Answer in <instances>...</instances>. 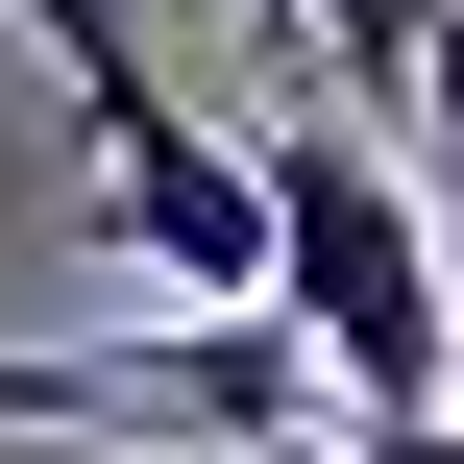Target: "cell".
Wrapping results in <instances>:
<instances>
[{
    "label": "cell",
    "instance_id": "6da1fadb",
    "mask_svg": "<svg viewBox=\"0 0 464 464\" xmlns=\"http://www.w3.org/2000/svg\"><path fill=\"white\" fill-rule=\"evenodd\" d=\"M269 343L343 392V440L464 416V269H440V196H416V171H367V122H343V98H294V122H269Z\"/></svg>",
    "mask_w": 464,
    "mask_h": 464
},
{
    "label": "cell",
    "instance_id": "7a4b0ae2",
    "mask_svg": "<svg viewBox=\"0 0 464 464\" xmlns=\"http://www.w3.org/2000/svg\"><path fill=\"white\" fill-rule=\"evenodd\" d=\"M0 416H49V440H196V464L343 440V392H318L269 318H171V343H0Z\"/></svg>",
    "mask_w": 464,
    "mask_h": 464
},
{
    "label": "cell",
    "instance_id": "3957f363",
    "mask_svg": "<svg viewBox=\"0 0 464 464\" xmlns=\"http://www.w3.org/2000/svg\"><path fill=\"white\" fill-rule=\"evenodd\" d=\"M73 122H98V245L171 269L196 318H269V147H220L171 73L147 98H73Z\"/></svg>",
    "mask_w": 464,
    "mask_h": 464
},
{
    "label": "cell",
    "instance_id": "277c9868",
    "mask_svg": "<svg viewBox=\"0 0 464 464\" xmlns=\"http://www.w3.org/2000/svg\"><path fill=\"white\" fill-rule=\"evenodd\" d=\"M269 24H294V49L343 73V122H367V98H416V73H440V24H464V0H269Z\"/></svg>",
    "mask_w": 464,
    "mask_h": 464
},
{
    "label": "cell",
    "instance_id": "5b68a950",
    "mask_svg": "<svg viewBox=\"0 0 464 464\" xmlns=\"http://www.w3.org/2000/svg\"><path fill=\"white\" fill-rule=\"evenodd\" d=\"M24 24H49V73H73V98H147V0H24Z\"/></svg>",
    "mask_w": 464,
    "mask_h": 464
},
{
    "label": "cell",
    "instance_id": "8992f818",
    "mask_svg": "<svg viewBox=\"0 0 464 464\" xmlns=\"http://www.w3.org/2000/svg\"><path fill=\"white\" fill-rule=\"evenodd\" d=\"M318 464H464V416H392V440H318Z\"/></svg>",
    "mask_w": 464,
    "mask_h": 464
}]
</instances>
